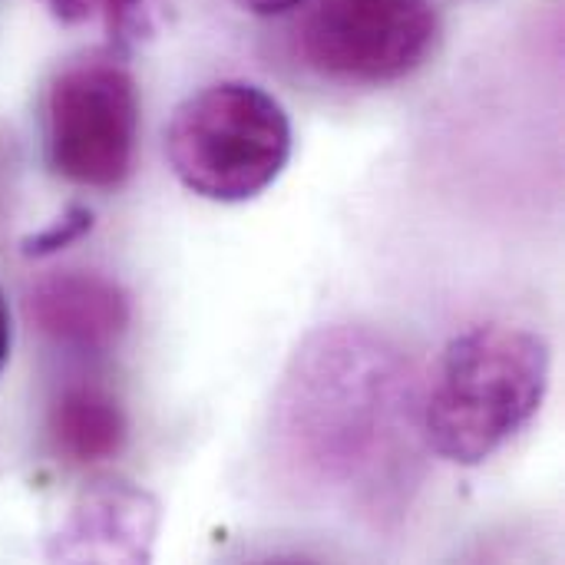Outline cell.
I'll return each instance as SVG.
<instances>
[{"instance_id": "6da1fadb", "label": "cell", "mask_w": 565, "mask_h": 565, "mask_svg": "<svg viewBox=\"0 0 565 565\" xmlns=\"http://www.w3.org/2000/svg\"><path fill=\"white\" fill-rule=\"evenodd\" d=\"M407 401V367L374 334L321 331L311 338L285 384L281 430L321 473L351 477L371 463Z\"/></svg>"}, {"instance_id": "7a4b0ae2", "label": "cell", "mask_w": 565, "mask_h": 565, "mask_svg": "<svg viewBox=\"0 0 565 565\" xmlns=\"http://www.w3.org/2000/svg\"><path fill=\"white\" fill-rule=\"evenodd\" d=\"M550 344L516 324H477L457 334L424 397L420 424L430 450L457 467H480L543 407Z\"/></svg>"}, {"instance_id": "3957f363", "label": "cell", "mask_w": 565, "mask_h": 565, "mask_svg": "<svg viewBox=\"0 0 565 565\" xmlns=\"http://www.w3.org/2000/svg\"><path fill=\"white\" fill-rule=\"evenodd\" d=\"M295 132L285 106L245 79L212 83L182 99L166 126V159L199 199L238 205L278 182Z\"/></svg>"}, {"instance_id": "277c9868", "label": "cell", "mask_w": 565, "mask_h": 565, "mask_svg": "<svg viewBox=\"0 0 565 565\" xmlns=\"http://www.w3.org/2000/svg\"><path fill=\"white\" fill-rule=\"evenodd\" d=\"M139 146V86L116 50L70 60L46 89L43 152L53 175L96 192L129 182Z\"/></svg>"}, {"instance_id": "5b68a950", "label": "cell", "mask_w": 565, "mask_h": 565, "mask_svg": "<svg viewBox=\"0 0 565 565\" xmlns=\"http://www.w3.org/2000/svg\"><path fill=\"white\" fill-rule=\"evenodd\" d=\"M437 40L440 17L430 0H315L298 30L315 73L364 86L407 79Z\"/></svg>"}, {"instance_id": "8992f818", "label": "cell", "mask_w": 565, "mask_h": 565, "mask_svg": "<svg viewBox=\"0 0 565 565\" xmlns=\"http://www.w3.org/2000/svg\"><path fill=\"white\" fill-rule=\"evenodd\" d=\"M159 520V503L142 487L113 477L93 480L60 526L50 556L76 563H149Z\"/></svg>"}, {"instance_id": "52a82bcc", "label": "cell", "mask_w": 565, "mask_h": 565, "mask_svg": "<svg viewBox=\"0 0 565 565\" xmlns=\"http://www.w3.org/2000/svg\"><path fill=\"white\" fill-rule=\"evenodd\" d=\"M26 315L60 348L103 354L129 328V295L96 271H56L30 288Z\"/></svg>"}, {"instance_id": "ba28073f", "label": "cell", "mask_w": 565, "mask_h": 565, "mask_svg": "<svg viewBox=\"0 0 565 565\" xmlns=\"http://www.w3.org/2000/svg\"><path fill=\"white\" fill-rule=\"evenodd\" d=\"M50 430L63 457L73 463H103L113 460L126 444L122 407L99 387H66L53 411Z\"/></svg>"}, {"instance_id": "9c48e42d", "label": "cell", "mask_w": 565, "mask_h": 565, "mask_svg": "<svg viewBox=\"0 0 565 565\" xmlns=\"http://www.w3.org/2000/svg\"><path fill=\"white\" fill-rule=\"evenodd\" d=\"M60 26H99L109 50L129 53L159 26L156 0H40Z\"/></svg>"}, {"instance_id": "30bf717a", "label": "cell", "mask_w": 565, "mask_h": 565, "mask_svg": "<svg viewBox=\"0 0 565 565\" xmlns=\"http://www.w3.org/2000/svg\"><path fill=\"white\" fill-rule=\"evenodd\" d=\"M93 228V212L86 205H70L63 215H56L46 228H40L36 235L23 238V255L26 258H46L56 255L63 248H70L73 242H79L83 235H89Z\"/></svg>"}, {"instance_id": "8fae6325", "label": "cell", "mask_w": 565, "mask_h": 565, "mask_svg": "<svg viewBox=\"0 0 565 565\" xmlns=\"http://www.w3.org/2000/svg\"><path fill=\"white\" fill-rule=\"evenodd\" d=\"M235 7H242L245 13H255V17H281L295 7H301L305 0H232Z\"/></svg>"}, {"instance_id": "7c38bea8", "label": "cell", "mask_w": 565, "mask_h": 565, "mask_svg": "<svg viewBox=\"0 0 565 565\" xmlns=\"http://www.w3.org/2000/svg\"><path fill=\"white\" fill-rule=\"evenodd\" d=\"M10 341H13L10 305H7V295H3V288H0V371H3L7 361H10Z\"/></svg>"}]
</instances>
